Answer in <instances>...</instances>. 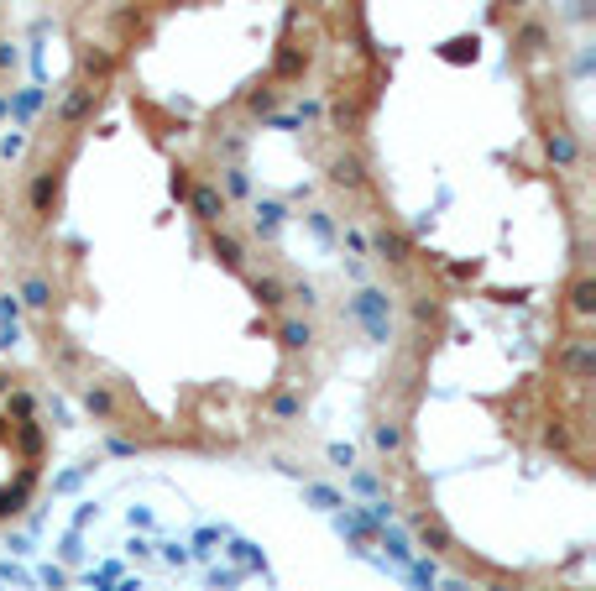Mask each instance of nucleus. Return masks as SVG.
I'll use <instances>...</instances> for the list:
<instances>
[{
    "mask_svg": "<svg viewBox=\"0 0 596 591\" xmlns=\"http://www.w3.org/2000/svg\"><path fill=\"white\" fill-rule=\"evenodd\" d=\"M48 461V424L27 388L0 377V524L27 503Z\"/></svg>",
    "mask_w": 596,
    "mask_h": 591,
    "instance_id": "2",
    "label": "nucleus"
},
{
    "mask_svg": "<svg viewBox=\"0 0 596 591\" xmlns=\"http://www.w3.org/2000/svg\"><path fill=\"white\" fill-rule=\"evenodd\" d=\"M32 236L48 351L110 429L220 450L267 419L298 346L288 293L168 105L100 84L48 142Z\"/></svg>",
    "mask_w": 596,
    "mask_h": 591,
    "instance_id": "1",
    "label": "nucleus"
}]
</instances>
